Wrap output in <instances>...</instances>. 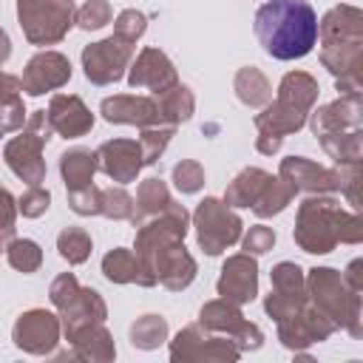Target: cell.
<instances>
[{"instance_id":"cell-1","label":"cell","mask_w":363,"mask_h":363,"mask_svg":"<svg viewBox=\"0 0 363 363\" xmlns=\"http://www.w3.org/2000/svg\"><path fill=\"white\" fill-rule=\"evenodd\" d=\"M255 31L267 54L295 60L315 45L318 17L306 0H269L255 17Z\"/></svg>"}]
</instances>
